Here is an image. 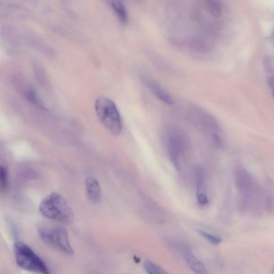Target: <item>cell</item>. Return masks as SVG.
I'll use <instances>...</instances> for the list:
<instances>
[{
    "mask_svg": "<svg viewBox=\"0 0 274 274\" xmlns=\"http://www.w3.org/2000/svg\"><path fill=\"white\" fill-rule=\"evenodd\" d=\"M143 81L154 95L161 102L168 105L173 104L171 96L156 82L147 77L143 78Z\"/></svg>",
    "mask_w": 274,
    "mask_h": 274,
    "instance_id": "obj_8",
    "label": "cell"
},
{
    "mask_svg": "<svg viewBox=\"0 0 274 274\" xmlns=\"http://www.w3.org/2000/svg\"><path fill=\"white\" fill-rule=\"evenodd\" d=\"M14 253L16 264L21 269L36 273H49L43 260L26 243L17 240L14 244Z\"/></svg>",
    "mask_w": 274,
    "mask_h": 274,
    "instance_id": "obj_4",
    "label": "cell"
},
{
    "mask_svg": "<svg viewBox=\"0 0 274 274\" xmlns=\"http://www.w3.org/2000/svg\"><path fill=\"white\" fill-rule=\"evenodd\" d=\"M8 184V170L5 167L0 166V192H5L7 189Z\"/></svg>",
    "mask_w": 274,
    "mask_h": 274,
    "instance_id": "obj_14",
    "label": "cell"
},
{
    "mask_svg": "<svg viewBox=\"0 0 274 274\" xmlns=\"http://www.w3.org/2000/svg\"><path fill=\"white\" fill-rule=\"evenodd\" d=\"M264 64L265 69L267 70V71L270 72L272 69V65L271 64L270 60L269 58H266L264 62Z\"/></svg>",
    "mask_w": 274,
    "mask_h": 274,
    "instance_id": "obj_19",
    "label": "cell"
},
{
    "mask_svg": "<svg viewBox=\"0 0 274 274\" xmlns=\"http://www.w3.org/2000/svg\"><path fill=\"white\" fill-rule=\"evenodd\" d=\"M267 83L268 85L269 86V88H271L272 90H273V76H270L268 78L267 80Z\"/></svg>",
    "mask_w": 274,
    "mask_h": 274,
    "instance_id": "obj_20",
    "label": "cell"
},
{
    "mask_svg": "<svg viewBox=\"0 0 274 274\" xmlns=\"http://www.w3.org/2000/svg\"><path fill=\"white\" fill-rule=\"evenodd\" d=\"M28 98L29 101L35 106L42 110H47L46 106L41 101V99L34 90H31L28 92Z\"/></svg>",
    "mask_w": 274,
    "mask_h": 274,
    "instance_id": "obj_16",
    "label": "cell"
},
{
    "mask_svg": "<svg viewBox=\"0 0 274 274\" xmlns=\"http://www.w3.org/2000/svg\"><path fill=\"white\" fill-rule=\"evenodd\" d=\"M211 134H212L213 141L214 144L218 146H221L222 144V140H221V139L220 138V136L218 134V133H213Z\"/></svg>",
    "mask_w": 274,
    "mask_h": 274,
    "instance_id": "obj_18",
    "label": "cell"
},
{
    "mask_svg": "<svg viewBox=\"0 0 274 274\" xmlns=\"http://www.w3.org/2000/svg\"><path fill=\"white\" fill-rule=\"evenodd\" d=\"M111 6L121 22L126 24L128 21L127 12L120 0H112Z\"/></svg>",
    "mask_w": 274,
    "mask_h": 274,
    "instance_id": "obj_11",
    "label": "cell"
},
{
    "mask_svg": "<svg viewBox=\"0 0 274 274\" xmlns=\"http://www.w3.org/2000/svg\"><path fill=\"white\" fill-rule=\"evenodd\" d=\"M237 184L240 189L243 191L248 190L252 185V179L248 173L244 170H240L236 176Z\"/></svg>",
    "mask_w": 274,
    "mask_h": 274,
    "instance_id": "obj_10",
    "label": "cell"
},
{
    "mask_svg": "<svg viewBox=\"0 0 274 274\" xmlns=\"http://www.w3.org/2000/svg\"><path fill=\"white\" fill-rule=\"evenodd\" d=\"M144 268L149 274H166L168 272L151 261L147 260L144 264Z\"/></svg>",
    "mask_w": 274,
    "mask_h": 274,
    "instance_id": "obj_12",
    "label": "cell"
},
{
    "mask_svg": "<svg viewBox=\"0 0 274 274\" xmlns=\"http://www.w3.org/2000/svg\"><path fill=\"white\" fill-rule=\"evenodd\" d=\"M166 142L169 158L173 165L179 167L180 156L189 145L188 137L180 130L173 129L168 132Z\"/></svg>",
    "mask_w": 274,
    "mask_h": 274,
    "instance_id": "obj_5",
    "label": "cell"
},
{
    "mask_svg": "<svg viewBox=\"0 0 274 274\" xmlns=\"http://www.w3.org/2000/svg\"><path fill=\"white\" fill-rule=\"evenodd\" d=\"M197 232L200 234L203 238L213 245H219L222 242V239L219 237L207 232L201 229H198Z\"/></svg>",
    "mask_w": 274,
    "mask_h": 274,
    "instance_id": "obj_15",
    "label": "cell"
},
{
    "mask_svg": "<svg viewBox=\"0 0 274 274\" xmlns=\"http://www.w3.org/2000/svg\"><path fill=\"white\" fill-rule=\"evenodd\" d=\"M197 198L198 203L201 205H206L209 203L207 193H197Z\"/></svg>",
    "mask_w": 274,
    "mask_h": 274,
    "instance_id": "obj_17",
    "label": "cell"
},
{
    "mask_svg": "<svg viewBox=\"0 0 274 274\" xmlns=\"http://www.w3.org/2000/svg\"><path fill=\"white\" fill-rule=\"evenodd\" d=\"M188 119L195 127L203 131L218 133L219 126L215 119L202 108L192 106L188 110Z\"/></svg>",
    "mask_w": 274,
    "mask_h": 274,
    "instance_id": "obj_6",
    "label": "cell"
},
{
    "mask_svg": "<svg viewBox=\"0 0 274 274\" xmlns=\"http://www.w3.org/2000/svg\"><path fill=\"white\" fill-rule=\"evenodd\" d=\"M87 194L93 203H97L101 198V188L98 181L94 178L89 177L85 181Z\"/></svg>",
    "mask_w": 274,
    "mask_h": 274,
    "instance_id": "obj_9",
    "label": "cell"
},
{
    "mask_svg": "<svg viewBox=\"0 0 274 274\" xmlns=\"http://www.w3.org/2000/svg\"><path fill=\"white\" fill-rule=\"evenodd\" d=\"M96 114L104 126L111 134L119 135L122 131L121 116L115 104L106 96L99 97L95 104Z\"/></svg>",
    "mask_w": 274,
    "mask_h": 274,
    "instance_id": "obj_2",
    "label": "cell"
},
{
    "mask_svg": "<svg viewBox=\"0 0 274 274\" xmlns=\"http://www.w3.org/2000/svg\"><path fill=\"white\" fill-rule=\"evenodd\" d=\"M38 231L42 240L48 245L66 255L73 254L66 229L43 224L39 226Z\"/></svg>",
    "mask_w": 274,
    "mask_h": 274,
    "instance_id": "obj_3",
    "label": "cell"
},
{
    "mask_svg": "<svg viewBox=\"0 0 274 274\" xmlns=\"http://www.w3.org/2000/svg\"><path fill=\"white\" fill-rule=\"evenodd\" d=\"M178 248L186 263L193 272L199 274L206 272L204 264L194 256L188 245L180 244Z\"/></svg>",
    "mask_w": 274,
    "mask_h": 274,
    "instance_id": "obj_7",
    "label": "cell"
},
{
    "mask_svg": "<svg viewBox=\"0 0 274 274\" xmlns=\"http://www.w3.org/2000/svg\"><path fill=\"white\" fill-rule=\"evenodd\" d=\"M206 3L211 15L216 17L221 15L222 6L218 0H207Z\"/></svg>",
    "mask_w": 274,
    "mask_h": 274,
    "instance_id": "obj_13",
    "label": "cell"
},
{
    "mask_svg": "<svg viewBox=\"0 0 274 274\" xmlns=\"http://www.w3.org/2000/svg\"><path fill=\"white\" fill-rule=\"evenodd\" d=\"M40 210L45 217L60 222L70 223L73 219L71 207L58 193L53 192L44 198L40 205Z\"/></svg>",
    "mask_w": 274,
    "mask_h": 274,
    "instance_id": "obj_1",
    "label": "cell"
}]
</instances>
